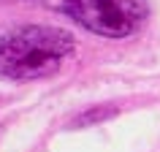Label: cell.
I'll use <instances>...</instances> for the list:
<instances>
[{"instance_id":"1","label":"cell","mask_w":160,"mask_h":152,"mask_svg":"<svg viewBox=\"0 0 160 152\" xmlns=\"http://www.w3.org/2000/svg\"><path fill=\"white\" fill-rule=\"evenodd\" d=\"M73 35L49 25H25L0 35V76L33 82L52 76L73 52Z\"/></svg>"},{"instance_id":"2","label":"cell","mask_w":160,"mask_h":152,"mask_svg":"<svg viewBox=\"0 0 160 152\" xmlns=\"http://www.w3.org/2000/svg\"><path fill=\"white\" fill-rule=\"evenodd\" d=\"M38 3L103 38H125L136 33L147 17L144 0H38Z\"/></svg>"}]
</instances>
